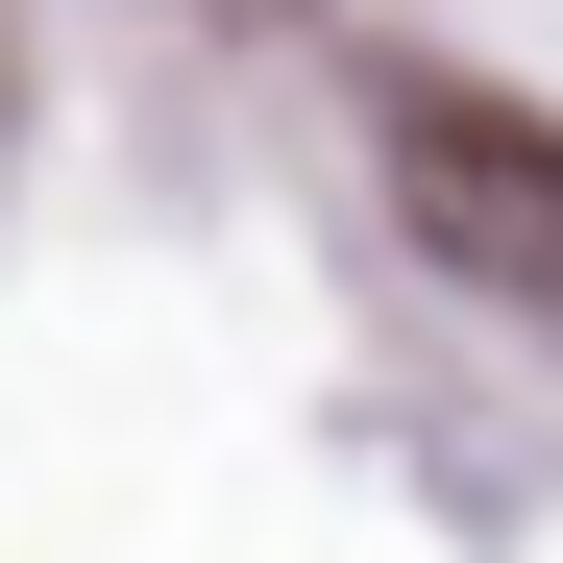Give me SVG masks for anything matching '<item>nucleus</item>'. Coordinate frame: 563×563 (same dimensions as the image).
I'll return each instance as SVG.
<instances>
[{"mask_svg": "<svg viewBox=\"0 0 563 563\" xmlns=\"http://www.w3.org/2000/svg\"><path fill=\"white\" fill-rule=\"evenodd\" d=\"M539 295H563V269H539Z\"/></svg>", "mask_w": 563, "mask_h": 563, "instance_id": "f257e3e1", "label": "nucleus"}]
</instances>
